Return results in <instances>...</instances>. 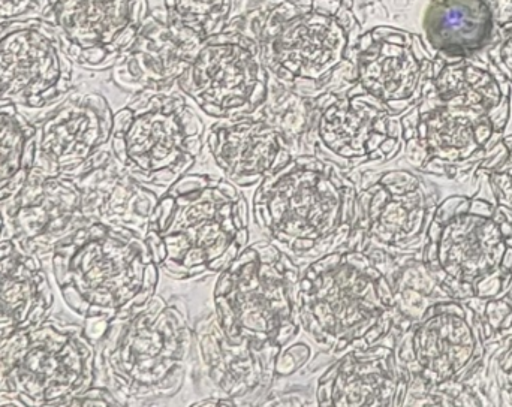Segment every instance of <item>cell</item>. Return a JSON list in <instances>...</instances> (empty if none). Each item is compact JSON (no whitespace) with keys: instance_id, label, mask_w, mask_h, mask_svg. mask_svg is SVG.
Here are the masks:
<instances>
[{"instance_id":"cell-24","label":"cell","mask_w":512,"mask_h":407,"mask_svg":"<svg viewBox=\"0 0 512 407\" xmlns=\"http://www.w3.org/2000/svg\"><path fill=\"white\" fill-rule=\"evenodd\" d=\"M206 188H209V177H207V174L186 173L185 176H180L173 183V186H170L167 194L171 195V197L179 198L182 195L203 191Z\"/></svg>"},{"instance_id":"cell-17","label":"cell","mask_w":512,"mask_h":407,"mask_svg":"<svg viewBox=\"0 0 512 407\" xmlns=\"http://www.w3.org/2000/svg\"><path fill=\"white\" fill-rule=\"evenodd\" d=\"M38 126L11 102L0 101V205L29 179L35 164Z\"/></svg>"},{"instance_id":"cell-10","label":"cell","mask_w":512,"mask_h":407,"mask_svg":"<svg viewBox=\"0 0 512 407\" xmlns=\"http://www.w3.org/2000/svg\"><path fill=\"white\" fill-rule=\"evenodd\" d=\"M433 56L417 33L391 26L367 30L358 45V83L393 116L414 107L432 77Z\"/></svg>"},{"instance_id":"cell-18","label":"cell","mask_w":512,"mask_h":407,"mask_svg":"<svg viewBox=\"0 0 512 407\" xmlns=\"http://www.w3.org/2000/svg\"><path fill=\"white\" fill-rule=\"evenodd\" d=\"M234 0H165V11L203 39L222 32L233 18Z\"/></svg>"},{"instance_id":"cell-26","label":"cell","mask_w":512,"mask_h":407,"mask_svg":"<svg viewBox=\"0 0 512 407\" xmlns=\"http://www.w3.org/2000/svg\"><path fill=\"white\" fill-rule=\"evenodd\" d=\"M221 277L216 282L215 297H227L237 288L236 276L230 270L222 271Z\"/></svg>"},{"instance_id":"cell-16","label":"cell","mask_w":512,"mask_h":407,"mask_svg":"<svg viewBox=\"0 0 512 407\" xmlns=\"http://www.w3.org/2000/svg\"><path fill=\"white\" fill-rule=\"evenodd\" d=\"M423 30L433 56L474 57L492 41L495 14L487 0H430Z\"/></svg>"},{"instance_id":"cell-5","label":"cell","mask_w":512,"mask_h":407,"mask_svg":"<svg viewBox=\"0 0 512 407\" xmlns=\"http://www.w3.org/2000/svg\"><path fill=\"white\" fill-rule=\"evenodd\" d=\"M492 346V345H490ZM478 313L462 301H438L403 333L394 348L400 381L408 384L403 406L445 385L483 381L490 351Z\"/></svg>"},{"instance_id":"cell-22","label":"cell","mask_w":512,"mask_h":407,"mask_svg":"<svg viewBox=\"0 0 512 407\" xmlns=\"http://www.w3.org/2000/svg\"><path fill=\"white\" fill-rule=\"evenodd\" d=\"M44 0H0V24L21 18L39 17Z\"/></svg>"},{"instance_id":"cell-6","label":"cell","mask_w":512,"mask_h":407,"mask_svg":"<svg viewBox=\"0 0 512 407\" xmlns=\"http://www.w3.org/2000/svg\"><path fill=\"white\" fill-rule=\"evenodd\" d=\"M403 159L408 168L465 183L507 129L471 108L441 101L424 87L420 101L402 117Z\"/></svg>"},{"instance_id":"cell-15","label":"cell","mask_w":512,"mask_h":407,"mask_svg":"<svg viewBox=\"0 0 512 407\" xmlns=\"http://www.w3.org/2000/svg\"><path fill=\"white\" fill-rule=\"evenodd\" d=\"M427 89L445 102L463 105L507 129L511 117V84L492 63L474 57L433 59Z\"/></svg>"},{"instance_id":"cell-23","label":"cell","mask_w":512,"mask_h":407,"mask_svg":"<svg viewBox=\"0 0 512 407\" xmlns=\"http://www.w3.org/2000/svg\"><path fill=\"white\" fill-rule=\"evenodd\" d=\"M71 406H122V403L110 388L93 385L77 399L72 400Z\"/></svg>"},{"instance_id":"cell-35","label":"cell","mask_w":512,"mask_h":407,"mask_svg":"<svg viewBox=\"0 0 512 407\" xmlns=\"http://www.w3.org/2000/svg\"><path fill=\"white\" fill-rule=\"evenodd\" d=\"M9 237H11V231H9L8 219H6L5 211H3V207L0 205V241Z\"/></svg>"},{"instance_id":"cell-14","label":"cell","mask_w":512,"mask_h":407,"mask_svg":"<svg viewBox=\"0 0 512 407\" xmlns=\"http://www.w3.org/2000/svg\"><path fill=\"white\" fill-rule=\"evenodd\" d=\"M54 301L45 262L20 249L12 237L0 241V348L15 334L51 318Z\"/></svg>"},{"instance_id":"cell-32","label":"cell","mask_w":512,"mask_h":407,"mask_svg":"<svg viewBox=\"0 0 512 407\" xmlns=\"http://www.w3.org/2000/svg\"><path fill=\"white\" fill-rule=\"evenodd\" d=\"M158 283H159L158 264H153V262H150V264H147L146 268H144L143 285H141V288L156 289V286H158Z\"/></svg>"},{"instance_id":"cell-1","label":"cell","mask_w":512,"mask_h":407,"mask_svg":"<svg viewBox=\"0 0 512 407\" xmlns=\"http://www.w3.org/2000/svg\"><path fill=\"white\" fill-rule=\"evenodd\" d=\"M228 26L251 36L268 74L303 99L348 92L363 35L352 0H258Z\"/></svg>"},{"instance_id":"cell-25","label":"cell","mask_w":512,"mask_h":407,"mask_svg":"<svg viewBox=\"0 0 512 407\" xmlns=\"http://www.w3.org/2000/svg\"><path fill=\"white\" fill-rule=\"evenodd\" d=\"M144 241H146L147 249H149L150 255H152L153 264H164L165 259L168 258L167 244H165L164 235H162L161 232L147 229Z\"/></svg>"},{"instance_id":"cell-4","label":"cell","mask_w":512,"mask_h":407,"mask_svg":"<svg viewBox=\"0 0 512 407\" xmlns=\"http://www.w3.org/2000/svg\"><path fill=\"white\" fill-rule=\"evenodd\" d=\"M95 343L80 322L48 318L0 348V406H71L95 385Z\"/></svg>"},{"instance_id":"cell-8","label":"cell","mask_w":512,"mask_h":407,"mask_svg":"<svg viewBox=\"0 0 512 407\" xmlns=\"http://www.w3.org/2000/svg\"><path fill=\"white\" fill-rule=\"evenodd\" d=\"M268 83L270 74L255 39L233 26L204 39L194 62L177 81L198 107L219 105L228 119L261 108Z\"/></svg>"},{"instance_id":"cell-9","label":"cell","mask_w":512,"mask_h":407,"mask_svg":"<svg viewBox=\"0 0 512 407\" xmlns=\"http://www.w3.org/2000/svg\"><path fill=\"white\" fill-rule=\"evenodd\" d=\"M149 12L147 0H44L41 17L74 65L101 72L128 51Z\"/></svg>"},{"instance_id":"cell-19","label":"cell","mask_w":512,"mask_h":407,"mask_svg":"<svg viewBox=\"0 0 512 407\" xmlns=\"http://www.w3.org/2000/svg\"><path fill=\"white\" fill-rule=\"evenodd\" d=\"M472 177L486 180L493 201L512 219V135H504L489 150Z\"/></svg>"},{"instance_id":"cell-27","label":"cell","mask_w":512,"mask_h":407,"mask_svg":"<svg viewBox=\"0 0 512 407\" xmlns=\"http://www.w3.org/2000/svg\"><path fill=\"white\" fill-rule=\"evenodd\" d=\"M258 261L259 264H265V265H274V262L279 261L280 255H282V252H280L279 247L276 246V244L273 243V241H270V243L265 244V246L259 247L258 250Z\"/></svg>"},{"instance_id":"cell-13","label":"cell","mask_w":512,"mask_h":407,"mask_svg":"<svg viewBox=\"0 0 512 407\" xmlns=\"http://www.w3.org/2000/svg\"><path fill=\"white\" fill-rule=\"evenodd\" d=\"M204 39L177 23L164 9L149 12L137 38L111 68L114 84L126 92L170 93L188 71Z\"/></svg>"},{"instance_id":"cell-21","label":"cell","mask_w":512,"mask_h":407,"mask_svg":"<svg viewBox=\"0 0 512 407\" xmlns=\"http://www.w3.org/2000/svg\"><path fill=\"white\" fill-rule=\"evenodd\" d=\"M490 42L492 44L487 50L489 62L512 86V20L504 21Z\"/></svg>"},{"instance_id":"cell-12","label":"cell","mask_w":512,"mask_h":407,"mask_svg":"<svg viewBox=\"0 0 512 407\" xmlns=\"http://www.w3.org/2000/svg\"><path fill=\"white\" fill-rule=\"evenodd\" d=\"M113 111L99 93L71 92L36 122L33 170L78 176L113 134Z\"/></svg>"},{"instance_id":"cell-2","label":"cell","mask_w":512,"mask_h":407,"mask_svg":"<svg viewBox=\"0 0 512 407\" xmlns=\"http://www.w3.org/2000/svg\"><path fill=\"white\" fill-rule=\"evenodd\" d=\"M421 259L451 298L480 313L512 291L511 216L492 195H448L436 205Z\"/></svg>"},{"instance_id":"cell-34","label":"cell","mask_w":512,"mask_h":407,"mask_svg":"<svg viewBox=\"0 0 512 407\" xmlns=\"http://www.w3.org/2000/svg\"><path fill=\"white\" fill-rule=\"evenodd\" d=\"M249 240H251V232H249L248 228H239L234 234L233 241L240 247V249H245V247L249 246Z\"/></svg>"},{"instance_id":"cell-11","label":"cell","mask_w":512,"mask_h":407,"mask_svg":"<svg viewBox=\"0 0 512 407\" xmlns=\"http://www.w3.org/2000/svg\"><path fill=\"white\" fill-rule=\"evenodd\" d=\"M15 243L47 264L57 244L89 225L77 177L32 170L23 188L3 204Z\"/></svg>"},{"instance_id":"cell-31","label":"cell","mask_w":512,"mask_h":407,"mask_svg":"<svg viewBox=\"0 0 512 407\" xmlns=\"http://www.w3.org/2000/svg\"><path fill=\"white\" fill-rule=\"evenodd\" d=\"M203 147L204 144L203 140H201V135H189V137L183 138V143L182 146H180V149L197 158V156L200 155L201 150H203Z\"/></svg>"},{"instance_id":"cell-29","label":"cell","mask_w":512,"mask_h":407,"mask_svg":"<svg viewBox=\"0 0 512 407\" xmlns=\"http://www.w3.org/2000/svg\"><path fill=\"white\" fill-rule=\"evenodd\" d=\"M182 262L186 267H194V265L207 262L206 247L192 246L191 249L188 250V253H186Z\"/></svg>"},{"instance_id":"cell-20","label":"cell","mask_w":512,"mask_h":407,"mask_svg":"<svg viewBox=\"0 0 512 407\" xmlns=\"http://www.w3.org/2000/svg\"><path fill=\"white\" fill-rule=\"evenodd\" d=\"M486 390L490 400L492 396H499L501 405L512 406V337L490 355Z\"/></svg>"},{"instance_id":"cell-33","label":"cell","mask_w":512,"mask_h":407,"mask_svg":"<svg viewBox=\"0 0 512 407\" xmlns=\"http://www.w3.org/2000/svg\"><path fill=\"white\" fill-rule=\"evenodd\" d=\"M218 189L222 192V194L225 195V197L228 198V200L231 201V203H234V201H237V198H239V191H237L236 186L233 185V182H228V180L221 179L218 183Z\"/></svg>"},{"instance_id":"cell-28","label":"cell","mask_w":512,"mask_h":407,"mask_svg":"<svg viewBox=\"0 0 512 407\" xmlns=\"http://www.w3.org/2000/svg\"><path fill=\"white\" fill-rule=\"evenodd\" d=\"M286 352L294 358L298 369L306 366L310 361V348L309 345H304V343H298V345L292 346V348H289Z\"/></svg>"},{"instance_id":"cell-7","label":"cell","mask_w":512,"mask_h":407,"mask_svg":"<svg viewBox=\"0 0 512 407\" xmlns=\"http://www.w3.org/2000/svg\"><path fill=\"white\" fill-rule=\"evenodd\" d=\"M72 83L74 63L41 15L0 24V101L44 116L72 92Z\"/></svg>"},{"instance_id":"cell-3","label":"cell","mask_w":512,"mask_h":407,"mask_svg":"<svg viewBox=\"0 0 512 407\" xmlns=\"http://www.w3.org/2000/svg\"><path fill=\"white\" fill-rule=\"evenodd\" d=\"M146 241L134 229L90 222L57 244L48 258L54 289L78 319L113 321L123 307L134 306L146 264Z\"/></svg>"},{"instance_id":"cell-30","label":"cell","mask_w":512,"mask_h":407,"mask_svg":"<svg viewBox=\"0 0 512 407\" xmlns=\"http://www.w3.org/2000/svg\"><path fill=\"white\" fill-rule=\"evenodd\" d=\"M490 2H492L493 14L502 23L512 20V0H490Z\"/></svg>"}]
</instances>
